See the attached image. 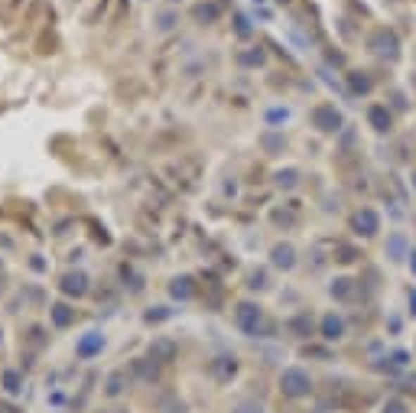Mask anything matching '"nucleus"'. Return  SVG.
I'll return each instance as SVG.
<instances>
[{
	"mask_svg": "<svg viewBox=\"0 0 416 413\" xmlns=\"http://www.w3.org/2000/svg\"><path fill=\"white\" fill-rule=\"evenodd\" d=\"M289 111H270V121H286Z\"/></svg>",
	"mask_w": 416,
	"mask_h": 413,
	"instance_id": "72a5a7b5",
	"label": "nucleus"
},
{
	"mask_svg": "<svg viewBox=\"0 0 416 413\" xmlns=\"http://www.w3.org/2000/svg\"><path fill=\"white\" fill-rule=\"evenodd\" d=\"M381 413H410V410H407V404H403V400H387Z\"/></svg>",
	"mask_w": 416,
	"mask_h": 413,
	"instance_id": "2f4dec72",
	"label": "nucleus"
},
{
	"mask_svg": "<svg viewBox=\"0 0 416 413\" xmlns=\"http://www.w3.org/2000/svg\"><path fill=\"white\" fill-rule=\"evenodd\" d=\"M280 390H283V397H293V400L309 397V390H313V378H309L303 368H286V371L280 374Z\"/></svg>",
	"mask_w": 416,
	"mask_h": 413,
	"instance_id": "f03ea898",
	"label": "nucleus"
},
{
	"mask_svg": "<svg viewBox=\"0 0 416 413\" xmlns=\"http://www.w3.org/2000/svg\"><path fill=\"white\" fill-rule=\"evenodd\" d=\"M341 335H345V319H341L339 312H329V316H322V338H329V342H339Z\"/></svg>",
	"mask_w": 416,
	"mask_h": 413,
	"instance_id": "f8f14e48",
	"label": "nucleus"
},
{
	"mask_svg": "<svg viewBox=\"0 0 416 413\" xmlns=\"http://www.w3.org/2000/svg\"><path fill=\"white\" fill-rule=\"evenodd\" d=\"M397 49H400V42H397V36H393L391 30H377V33L371 36V52L374 56H381V59H397Z\"/></svg>",
	"mask_w": 416,
	"mask_h": 413,
	"instance_id": "20e7f679",
	"label": "nucleus"
},
{
	"mask_svg": "<svg viewBox=\"0 0 416 413\" xmlns=\"http://www.w3.org/2000/svg\"><path fill=\"white\" fill-rule=\"evenodd\" d=\"M329 293L339 300V303H348V300H355V280H348V277H339L335 283L329 287Z\"/></svg>",
	"mask_w": 416,
	"mask_h": 413,
	"instance_id": "2eb2a0df",
	"label": "nucleus"
},
{
	"mask_svg": "<svg viewBox=\"0 0 416 413\" xmlns=\"http://www.w3.org/2000/svg\"><path fill=\"white\" fill-rule=\"evenodd\" d=\"M130 371H134V378L140 381V384H153V381L160 378V364H156L153 358H137V362L130 364Z\"/></svg>",
	"mask_w": 416,
	"mask_h": 413,
	"instance_id": "9d476101",
	"label": "nucleus"
},
{
	"mask_svg": "<svg viewBox=\"0 0 416 413\" xmlns=\"http://www.w3.org/2000/svg\"><path fill=\"white\" fill-rule=\"evenodd\" d=\"M231 413H267V410H263L257 400H241V404H234V410Z\"/></svg>",
	"mask_w": 416,
	"mask_h": 413,
	"instance_id": "cd10ccee",
	"label": "nucleus"
},
{
	"mask_svg": "<svg viewBox=\"0 0 416 413\" xmlns=\"http://www.w3.org/2000/svg\"><path fill=\"white\" fill-rule=\"evenodd\" d=\"M260 144L267 147V150H283V144H286V140H283V137H277V134H263Z\"/></svg>",
	"mask_w": 416,
	"mask_h": 413,
	"instance_id": "c85d7f7f",
	"label": "nucleus"
},
{
	"mask_svg": "<svg viewBox=\"0 0 416 413\" xmlns=\"http://www.w3.org/2000/svg\"><path fill=\"white\" fill-rule=\"evenodd\" d=\"M367 121H371V127L374 130H391V111L387 108H381V104H374L371 111H367Z\"/></svg>",
	"mask_w": 416,
	"mask_h": 413,
	"instance_id": "f3484780",
	"label": "nucleus"
},
{
	"mask_svg": "<svg viewBox=\"0 0 416 413\" xmlns=\"http://www.w3.org/2000/svg\"><path fill=\"white\" fill-rule=\"evenodd\" d=\"M351 228H355L358 235L371 238V235H377V228H381V218H377V211L361 209V211H355V218H351Z\"/></svg>",
	"mask_w": 416,
	"mask_h": 413,
	"instance_id": "6e6552de",
	"label": "nucleus"
},
{
	"mask_svg": "<svg viewBox=\"0 0 416 413\" xmlns=\"http://www.w3.org/2000/svg\"><path fill=\"white\" fill-rule=\"evenodd\" d=\"M387 251H391L393 261H400V257H403V251H407V241H403L400 235H393L391 241H387Z\"/></svg>",
	"mask_w": 416,
	"mask_h": 413,
	"instance_id": "393cba45",
	"label": "nucleus"
},
{
	"mask_svg": "<svg viewBox=\"0 0 416 413\" xmlns=\"http://www.w3.org/2000/svg\"><path fill=\"white\" fill-rule=\"evenodd\" d=\"M160 413H186V404L176 400V397H166V400L160 404Z\"/></svg>",
	"mask_w": 416,
	"mask_h": 413,
	"instance_id": "bb28decb",
	"label": "nucleus"
},
{
	"mask_svg": "<svg viewBox=\"0 0 416 413\" xmlns=\"http://www.w3.org/2000/svg\"><path fill=\"white\" fill-rule=\"evenodd\" d=\"M4 390L7 394H20L23 390V378L17 371H4Z\"/></svg>",
	"mask_w": 416,
	"mask_h": 413,
	"instance_id": "4be33fe9",
	"label": "nucleus"
},
{
	"mask_svg": "<svg viewBox=\"0 0 416 413\" xmlns=\"http://www.w3.org/2000/svg\"><path fill=\"white\" fill-rule=\"evenodd\" d=\"M124 390H127V374H124V371H111L108 381H104V394H108V397H120Z\"/></svg>",
	"mask_w": 416,
	"mask_h": 413,
	"instance_id": "dca6fc26",
	"label": "nucleus"
},
{
	"mask_svg": "<svg viewBox=\"0 0 416 413\" xmlns=\"http://www.w3.org/2000/svg\"><path fill=\"white\" fill-rule=\"evenodd\" d=\"M150 358H153L156 364H170L172 358H176V342L166 335L153 338V342H150Z\"/></svg>",
	"mask_w": 416,
	"mask_h": 413,
	"instance_id": "1a4fd4ad",
	"label": "nucleus"
},
{
	"mask_svg": "<svg viewBox=\"0 0 416 413\" xmlns=\"http://www.w3.org/2000/svg\"><path fill=\"white\" fill-rule=\"evenodd\" d=\"M234 23H238V36H247V33H251V26H247V20H244V17H238Z\"/></svg>",
	"mask_w": 416,
	"mask_h": 413,
	"instance_id": "473e14b6",
	"label": "nucleus"
},
{
	"mask_svg": "<svg viewBox=\"0 0 416 413\" xmlns=\"http://www.w3.org/2000/svg\"><path fill=\"white\" fill-rule=\"evenodd\" d=\"M286 329H289V332H296L299 338H306L309 332H313V319H309V316H296V319H289V322H286Z\"/></svg>",
	"mask_w": 416,
	"mask_h": 413,
	"instance_id": "aec40b11",
	"label": "nucleus"
},
{
	"mask_svg": "<svg viewBox=\"0 0 416 413\" xmlns=\"http://www.w3.org/2000/svg\"><path fill=\"white\" fill-rule=\"evenodd\" d=\"M59 290L65 296H75V300H82V296L88 293V273H85V270H68L65 277L59 280Z\"/></svg>",
	"mask_w": 416,
	"mask_h": 413,
	"instance_id": "423d86ee",
	"label": "nucleus"
},
{
	"mask_svg": "<svg viewBox=\"0 0 416 413\" xmlns=\"http://www.w3.org/2000/svg\"><path fill=\"white\" fill-rule=\"evenodd\" d=\"M166 316H170V309H166V306H156V309L146 312V322H163Z\"/></svg>",
	"mask_w": 416,
	"mask_h": 413,
	"instance_id": "7c9ffc66",
	"label": "nucleus"
},
{
	"mask_svg": "<svg viewBox=\"0 0 416 413\" xmlns=\"http://www.w3.org/2000/svg\"><path fill=\"white\" fill-rule=\"evenodd\" d=\"M101 348H104V335L98 329H92V332H85V335L78 338L75 355L78 358H94V355H101Z\"/></svg>",
	"mask_w": 416,
	"mask_h": 413,
	"instance_id": "0eeeda50",
	"label": "nucleus"
},
{
	"mask_svg": "<svg viewBox=\"0 0 416 413\" xmlns=\"http://www.w3.org/2000/svg\"><path fill=\"white\" fill-rule=\"evenodd\" d=\"M234 322H238V329L244 332V335H251V338L263 335V329H267L263 309L257 303H238V309H234Z\"/></svg>",
	"mask_w": 416,
	"mask_h": 413,
	"instance_id": "f257e3e1",
	"label": "nucleus"
},
{
	"mask_svg": "<svg viewBox=\"0 0 416 413\" xmlns=\"http://www.w3.org/2000/svg\"><path fill=\"white\" fill-rule=\"evenodd\" d=\"M251 290H263L267 287V273L263 270H257V273H251V283H247Z\"/></svg>",
	"mask_w": 416,
	"mask_h": 413,
	"instance_id": "c756f323",
	"label": "nucleus"
},
{
	"mask_svg": "<svg viewBox=\"0 0 416 413\" xmlns=\"http://www.w3.org/2000/svg\"><path fill=\"white\" fill-rule=\"evenodd\" d=\"M241 66H263V49H251V52H241L238 56Z\"/></svg>",
	"mask_w": 416,
	"mask_h": 413,
	"instance_id": "a878e982",
	"label": "nucleus"
},
{
	"mask_svg": "<svg viewBox=\"0 0 416 413\" xmlns=\"http://www.w3.org/2000/svg\"><path fill=\"white\" fill-rule=\"evenodd\" d=\"M273 257V267H280V270H289L293 264H296V251H293V245H277L270 251Z\"/></svg>",
	"mask_w": 416,
	"mask_h": 413,
	"instance_id": "4468645a",
	"label": "nucleus"
},
{
	"mask_svg": "<svg viewBox=\"0 0 416 413\" xmlns=\"http://www.w3.org/2000/svg\"><path fill=\"white\" fill-rule=\"evenodd\" d=\"M273 179H277V186L280 189H296L299 186V169H280Z\"/></svg>",
	"mask_w": 416,
	"mask_h": 413,
	"instance_id": "6ab92c4d",
	"label": "nucleus"
},
{
	"mask_svg": "<svg viewBox=\"0 0 416 413\" xmlns=\"http://www.w3.org/2000/svg\"><path fill=\"white\" fill-rule=\"evenodd\" d=\"M176 23H179L176 13H160V17H156V30H160V33H170V30H176Z\"/></svg>",
	"mask_w": 416,
	"mask_h": 413,
	"instance_id": "b1692460",
	"label": "nucleus"
},
{
	"mask_svg": "<svg viewBox=\"0 0 416 413\" xmlns=\"http://www.w3.org/2000/svg\"><path fill=\"white\" fill-rule=\"evenodd\" d=\"M341 114L335 104H319V108H313V127H319L322 134H335V130H341Z\"/></svg>",
	"mask_w": 416,
	"mask_h": 413,
	"instance_id": "7ed1b4c3",
	"label": "nucleus"
},
{
	"mask_svg": "<svg viewBox=\"0 0 416 413\" xmlns=\"http://www.w3.org/2000/svg\"><path fill=\"white\" fill-rule=\"evenodd\" d=\"M108 413H127V410H108Z\"/></svg>",
	"mask_w": 416,
	"mask_h": 413,
	"instance_id": "f704fd0d",
	"label": "nucleus"
},
{
	"mask_svg": "<svg viewBox=\"0 0 416 413\" xmlns=\"http://www.w3.org/2000/svg\"><path fill=\"white\" fill-rule=\"evenodd\" d=\"M49 316H52V326H56V329H68V326L75 322V309L68 303H56L49 309Z\"/></svg>",
	"mask_w": 416,
	"mask_h": 413,
	"instance_id": "ddd939ff",
	"label": "nucleus"
},
{
	"mask_svg": "<svg viewBox=\"0 0 416 413\" xmlns=\"http://www.w3.org/2000/svg\"><path fill=\"white\" fill-rule=\"evenodd\" d=\"M170 4H179V0H170Z\"/></svg>",
	"mask_w": 416,
	"mask_h": 413,
	"instance_id": "c9c22d12",
	"label": "nucleus"
},
{
	"mask_svg": "<svg viewBox=\"0 0 416 413\" xmlns=\"http://www.w3.org/2000/svg\"><path fill=\"white\" fill-rule=\"evenodd\" d=\"M348 82H351V92H355V94H367V92H371V78H365L361 72H351Z\"/></svg>",
	"mask_w": 416,
	"mask_h": 413,
	"instance_id": "412c9836",
	"label": "nucleus"
},
{
	"mask_svg": "<svg viewBox=\"0 0 416 413\" xmlns=\"http://www.w3.org/2000/svg\"><path fill=\"white\" fill-rule=\"evenodd\" d=\"M170 296H172V300H179V303L192 300V296H196V280H192V277H172Z\"/></svg>",
	"mask_w": 416,
	"mask_h": 413,
	"instance_id": "9b49d317",
	"label": "nucleus"
},
{
	"mask_svg": "<svg viewBox=\"0 0 416 413\" xmlns=\"http://www.w3.org/2000/svg\"><path fill=\"white\" fill-rule=\"evenodd\" d=\"M120 277H124V283L130 280V290H134V293H140V290H144V277H140V273H134V270H130L127 264L120 267Z\"/></svg>",
	"mask_w": 416,
	"mask_h": 413,
	"instance_id": "5701e85b",
	"label": "nucleus"
},
{
	"mask_svg": "<svg viewBox=\"0 0 416 413\" xmlns=\"http://www.w3.org/2000/svg\"><path fill=\"white\" fill-rule=\"evenodd\" d=\"M208 374H212L218 384H228L234 374H238V362H234V355H218L208 362Z\"/></svg>",
	"mask_w": 416,
	"mask_h": 413,
	"instance_id": "39448f33",
	"label": "nucleus"
},
{
	"mask_svg": "<svg viewBox=\"0 0 416 413\" xmlns=\"http://www.w3.org/2000/svg\"><path fill=\"white\" fill-rule=\"evenodd\" d=\"M218 4H196L192 7V20H198V23H215L218 20Z\"/></svg>",
	"mask_w": 416,
	"mask_h": 413,
	"instance_id": "a211bd4d",
	"label": "nucleus"
}]
</instances>
